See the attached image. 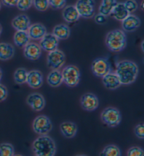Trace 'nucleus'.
Here are the masks:
<instances>
[{
    "label": "nucleus",
    "mask_w": 144,
    "mask_h": 156,
    "mask_svg": "<svg viewBox=\"0 0 144 156\" xmlns=\"http://www.w3.org/2000/svg\"><path fill=\"white\" fill-rule=\"evenodd\" d=\"M139 66L130 60H122L116 64L115 73L122 85H129L134 83L139 75Z\"/></svg>",
    "instance_id": "1"
},
{
    "label": "nucleus",
    "mask_w": 144,
    "mask_h": 156,
    "mask_svg": "<svg viewBox=\"0 0 144 156\" xmlns=\"http://www.w3.org/2000/svg\"><path fill=\"white\" fill-rule=\"evenodd\" d=\"M32 150L36 156H54L56 153V143L48 135H41L33 141Z\"/></svg>",
    "instance_id": "2"
},
{
    "label": "nucleus",
    "mask_w": 144,
    "mask_h": 156,
    "mask_svg": "<svg viewBox=\"0 0 144 156\" xmlns=\"http://www.w3.org/2000/svg\"><path fill=\"white\" fill-rule=\"evenodd\" d=\"M105 42L109 50L113 52H119L127 46V36L124 30L116 29L108 33Z\"/></svg>",
    "instance_id": "3"
},
{
    "label": "nucleus",
    "mask_w": 144,
    "mask_h": 156,
    "mask_svg": "<svg viewBox=\"0 0 144 156\" xmlns=\"http://www.w3.org/2000/svg\"><path fill=\"white\" fill-rule=\"evenodd\" d=\"M63 76V83L68 87L77 86L79 83L81 79L80 71L75 65L66 66L61 71Z\"/></svg>",
    "instance_id": "4"
},
{
    "label": "nucleus",
    "mask_w": 144,
    "mask_h": 156,
    "mask_svg": "<svg viewBox=\"0 0 144 156\" xmlns=\"http://www.w3.org/2000/svg\"><path fill=\"white\" fill-rule=\"evenodd\" d=\"M101 119L109 127H116L122 121V115L118 109L108 107L101 112Z\"/></svg>",
    "instance_id": "5"
},
{
    "label": "nucleus",
    "mask_w": 144,
    "mask_h": 156,
    "mask_svg": "<svg viewBox=\"0 0 144 156\" xmlns=\"http://www.w3.org/2000/svg\"><path fill=\"white\" fill-rule=\"evenodd\" d=\"M91 69L94 75L97 77L103 78L112 71L111 64L106 57H99L92 62Z\"/></svg>",
    "instance_id": "6"
},
{
    "label": "nucleus",
    "mask_w": 144,
    "mask_h": 156,
    "mask_svg": "<svg viewBox=\"0 0 144 156\" xmlns=\"http://www.w3.org/2000/svg\"><path fill=\"white\" fill-rule=\"evenodd\" d=\"M32 129L39 135H47L53 129L52 122L45 115H39L32 122Z\"/></svg>",
    "instance_id": "7"
},
{
    "label": "nucleus",
    "mask_w": 144,
    "mask_h": 156,
    "mask_svg": "<svg viewBox=\"0 0 144 156\" xmlns=\"http://www.w3.org/2000/svg\"><path fill=\"white\" fill-rule=\"evenodd\" d=\"M94 0H77L75 7L80 17L84 19H92L95 15Z\"/></svg>",
    "instance_id": "8"
},
{
    "label": "nucleus",
    "mask_w": 144,
    "mask_h": 156,
    "mask_svg": "<svg viewBox=\"0 0 144 156\" xmlns=\"http://www.w3.org/2000/svg\"><path fill=\"white\" fill-rule=\"evenodd\" d=\"M46 62L51 69H59L65 63V55L63 51L56 49L49 52Z\"/></svg>",
    "instance_id": "9"
},
{
    "label": "nucleus",
    "mask_w": 144,
    "mask_h": 156,
    "mask_svg": "<svg viewBox=\"0 0 144 156\" xmlns=\"http://www.w3.org/2000/svg\"><path fill=\"white\" fill-rule=\"evenodd\" d=\"M80 105L84 110L88 112L96 110L99 105V100L96 95L92 93H86L80 98Z\"/></svg>",
    "instance_id": "10"
},
{
    "label": "nucleus",
    "mask_w": 144,
    "mask_h": 156,
    "mask_svg": "<svg viewBox=\"0 0 144 156\" xmlns=\"http://www.w3.org/2000/svg\"><path fill=\"white\" fill-rule=\"evenodd\" d=\"M26 102L28 105L35 112H40L43 110L46 105L44 96L39 93H31L28 96Z\"/></svg>",
    "instance_id": "11"
},
{
    "label": "nucleus",
    "mask_w": 144,
    "mask_h": 156,
    "mask_svg": "<svg viewBox=\"0 0 144 156\" xmlns=\"http://www.w3.org/2000/svg\"><path fill=\"white\" fill-rule=\"evenodd\" d=\"M59 44V40L53 33H46L40 40L39 46L46 52H49L56 50Z\"/></svg>",
    "instance_id": "12"
},
{
    "label": "nucleus",
    "mask_w": 144,
    "mask_h": 156,
    "mask_svg": "<svg viewBox=\"0 0 144 156\" xmlns=\"http://www.w3.org/2000/svg\"><path fill=\"white\" fill-rule=\"evenodd\" d=\"M42 48L39 44L35 43H29L23 48V55L25 58L31 61H36L42 55Z\"/></svg>",
    "instance_id": "13"
},
{
    "label": "nucleus",
    "mask_w": 144,
    "mask_h": 156,
    "mask_svg": "<svg viewBox=\"0 0 144 156\" xmlns=\"http://www.w3.org/2000/svg\"><path fill=\"white\" fill-rule=\"evenodd\" d=\"M26 83L32 89H38L41 88L44 83L42 73L38 70H32L28 71Z\"/></svg>",
    "instance_id": "14"
},
{
    "label": "nucleus",
    "mask_w": 144,
    "mask_h": 156,
    "mask_svg": "<svg viewBox=\"0 0 144 156\" xmlns=\"http://www.w3.org/2000/svg\"><path fill=\"white\" fill-rule=\"evenodd\" d=\"M141 19L136 15L130 14L122 21V27L126 32L131 33L136 30L141 26Z\"/></svg>",
    "instance_id": "15"
},
{
    "label": "nucleus",
    "mask_w": 144,
    "mask_h": 156,
    "mask_svg": "<svg viewBox=\"0 0 144 156\" xmlns=\"http://www.w3.org/2000/svg\"><path fill=\"white\" fill-rule=\"evenodd\" d=\"M28 33L30 39L33 41H40L47 32L46 27L43 24L36 23L31 24L28 30Z\"/></svg>",
    "instance_id": "16"
},
{
    "label": "nucleus",
    "mask_w": 144,
    "mask_h": 156,
    "mask_svg": "<svg viewBox=\"0 0 144 156\" xmlns=\"http://www.w3.org/2000/svg\"><path fill=\"white\" fill-rule=\"evenodd\" d=\"M104 86L108 90H116L122 86L118 76L115 72H110L102 78Z\"/></svg>",
    "instance_id": "17"
},
{
    "label": "nucleus",
    "mask_w": 144,
    "mask_h": 156,
    "mask_svg": "<svg viewBox=\"0 0 144 156\" xmlns=\"http://www.w3.org/2000/svg\"><path fill=\"white\" fill-rule=\"evenodd\" d=\"M12 25L15 30L21 31H28L31 25L30 19L28 16L20 14L15 16L12 21Z\"/></svg>",
    "instance_id": "18"
},
{
    "label": "nucleus",
    "mask_w": 144,
    "mask_h": 156,
    "mask_svg": "<svg viewBox=\"0 0 144 156\" xmlns=\"http://www.w3.org/2000/svg\"><path fill=\"white\" fill-rule=\"evenodd\" d=\"M62 16H63V19L67 23H75L78 21L80 17L76 7L74 5L65 6L63 8Z\"/></svg>",
    "instance_id": "19"
},
{
    "label": "nucleus",
    "mask_w": 144,
    "mask_h": 156,
    "mask_svg": "<svg viewBox=\"0 0 144 156\" xmlns=\"http://www.w3.org/2000/svg\"><path fill=\"white\" fill-rule=\"evenodd\" d=\"M60 131L63 136L68 139H72L77 134V126L74 122H65L60 125Z\"/></svg>",
    "instance_id": "20"
},
{
    "label": "nucleus",
    "mask_w": 144,
    "mask_h": 156,
    "mask_svg": "<svg viewBox=\"0 0 144 156\" xmlns=\"http://www.w3.org/2000/svg\"><path fill=\"white\" fill-rule=\"evenodd\" d=\"M129 14V12L124 5V3H118L117 2L116 6L112 10L110 16L112 19L117 20V21H122Z\"/></svg>",
    "instance_id": "21"
},
{
    "label": "nucleus",
    "mask_w": 144,
    "mask_h": 156,
    "mask_svg": "<svg viewBox=\"0 0 144 156\" xmlns=\"http://www.w3.org/2000/svg\"><path fill=\"white\" fill-rule=\"evenodd\" d=\"M15 55L14 47L6 43H0V60L7 61L14 57Z\"/></svg>",
    "instance_id": "22"
},
{
    "label": "nucleus",
    "mask_w": 144,
    "mask_h": 156,
    "mask_svg": "<svg viewBox=\"0 0 144 156\" xmlns=\"http://www.w3.org/2000/svg\"><path fill=\"white\" fill-rule=\"evenodd\" d=\"M47 83L51 87L57 88L63 83V76L61 71L59 69H53L50 71L46 78Z\"/></svg>",
    "instance_id": "23"
},
{
    "label": "nucleus",
    "mask_w": 144,
    "mask_h": 156,
    "mask_svg": "<svg viewBox=\"0 0 144 156\" xmlns=\"http://www.w3.org/2000/svg\"><path fill=\"white\" fill-rule=\"evenodd\" d=\"M53 34L59 40H66L70 37V29L68 25L64 23L56 25L53 29Z\"/></svg>",
    "instance_id": "24"
},
{
    "label": "nucleus",
    "mask_w": 144,
    "mask_h": 156,
    "mask_svg": "<svg viewBox=\"0 0 144 156\" xmlns=\"http://www.w3.org/2000/svg\"><path fill=\"white\" fill-rule=\"evenodd\" d=\"M30 41L28 31L16 30L14 36V42L18 48H23Z\"/></svg>",
    "instance_id": "25"
},
{
    "label": "nucleus",
    "mask_w": 144,
    "mask_h": 156,
    "mask_svg": "<svg viewBox=\"0 0 144 156\" xmlns=\"http://www.w3.org/2000/svg\"><path fill=\"white\" fill-rule=\"evenodd\" d=\"M117 4V0H101V3L99 7V12L105 16H109Z\"/></svg>",
    "instance_id": "26"
},
{
    "label": "nucleus",
    "mask_w": 144,
    "mask_h": 156,
    "mask_svg": "<svg viewBox=\"0 0 144 156\" xmlns=\"http://www.w3.org/2000/svg\"><path fill=\"white\" fill-rule=\"evenodd\" d=\"M28 71L25 68H18L15 71L14 79L15 83L22 85L26 83Z\"/></svg>",
    "instance_id": "27"
},
{
    "label": "nucleus",
    "mask_w": 144,
    "mask_h": 156,
    "mask_svg": "<svg viewBox=\"0 0 144 156\" xmlns=\"http://www.w3.org/2000/svg\"><path fill=\"white\" fill-rule=\"evenodd\" d=\"M101 156H121L122 153L118 146L115 145H108L101 153Z\"/></svg>",
    "instance_id": "28"
},
{
    "label": "nucleus",
    "mask_w": 144,
    "mask_h": 156,
    "mask_svg": "<svg viewBox=\"0 0 144 156\" xmlns=\"http://www.w3.org/2000/svg\"><path fill=\"white\" fill-rule=\"evenodd\" d=\"M14 148L9 143H2L0 144V156H14Z\"/></svg>",
    "instance_id": "29"
},
{
    "label": "nucleus",
    "mask_w": 144,
    "mask_h": 156,
    "mask_svg": "<svg viewBox=\"0 0 144 156\" xmlns=\"http://www.w3.org/2000/svg\"><path fill=\"white\" fill-rule=\"evenodd\" d=\"M32 5L39 12H45L49 6L48 0H33Z\"/></svg>",
    "instance_id": "30"
},
{
    "label": "nucleus",
    "mask_w": 144,
    "mask_h": 156,
    "mask_svg": "<svg viewBox=\"0 0 144 156\" xmlns=\"http://www.w3.org/2000/svg\"><path fill=\"white\" fill-rule=\"evenodd\" d=\"M33 0H18L17 3L18 9L22 12H25L30 9L32 5Z\"/></svg>",
    "instance_id": "31"
},
{
    "label": "nucleus",
    "mask_w": 144,
    "mask_h": 156,
    "mask_svg": "<svg viewBox=\"0 0 144 156\" xmlns=\"http://www.w3.org/2000/svg\"><path fill=\"white\" fill-rule=\"evenodd\" d=\"M124 5H125L129 14L134 13L139 8L138 3H137L136 0H126L124 2Z\"/></svg>",
    "instance_id": "32"
},
{
    "label": "nucleus",
    "mask_w": 144,
    "mask_h": 156,
    "mask_svg": "<svg viewBox=\"0 0 144 156\" xmlns=\"http://www.w3.org/2000/svg\"><path fill=\"white\" fill-rule=\"evenodd\" d=\"M49 5L53 9H61L66 5V0H48Z\"/></svg>",
    "instance_id": "33"
},
{
    "label": "nucleus",
    "mask_w": 144,
    "mask_h": 156,
    "mask_svg": "<svg viewBox=\"0 0 144 156\" xmlns=\"http://www.w3.org/2000/svg\"><path fill=\"white\" fill-rule=\"evenodd\" d=\"M127 155L128 156H143L144 151L140 147L133 146L128 150Z\"/></svg>",
    "instance_id": "34"
},
{
    "label": "nucleus",
    "mask_w": 144,
    "mask_h": 156,
    "mask_svg": "<svg viewBox=\"0 0 144 156\" xmlns=\"http://www.w3.org/2000/svg\"><path fill=\"white\" fill-rule=\"evenodd\" d=\"M134 133L137 138L139 139H144V124L143 123L139 124L135 126Z\"/></svg>",
    "instance_id": "35"
},
{
    "label": "nucleus",
    "mask_w": 144,
    "mask_h": 156,
    "mask_svg": "<svg viewBox=\"0 0 144 156\" xmlns=\"http://www.w3.org/2000/svg\"><path fill=\"white\" fill-rule=\"evenodd\" d=\"M8 97V89L5 86L0 83V102H3Z\"/></svg>",
    "instance_id": "36"
},
{
    "label": "nucleus",
    "mask_w": 144,
    "mask_h": 156,
    "mask_svg": "<svg viewBox=\"0 0 144 156\" xmlns=\"http://www.w3.org/2000/svg\"><path fill=\"white\" fill-rule=\"evenodd\" d=\"M107 16H104L103 14H100V13H99L98 14L96 15H94V21L97 24H99V25H103L105 23L106 21H107Z\"/></svg>",
    "instance_id": "37"
},
{
    "label": "nucleus",
    "mask_w": 144,
    "mask_h": 156,
    "mask_svg": "<svg viewBox=\"0 0 144 156\" xmlns=\"http://www.w3.org/2000/svg\"><path fill=\"white\" fill-rule=\"evenodd\" d=\"M18 0H1V3L6 7H13L17 5Z\"/></svg>",
    "instance_id": "38"
},
{
    "label": "nucleus",
    "mask_w": 144,
    "mask_h": 156,
    "mask_svg": "<svg viewBox=\"0 0 144 156\" xmlns=\"http://www.w3.org/2000/svg\"><path fill=\"white\" fill-rule=\"evenodd\" d=\"M2 76H3V73H2V71L1 69V68H0V81H1V80L2 79Z\"/></svg>",
    "instance_id": "39"
},
{
    "label": "nucleus",
    "mask_w": 144,
    "mask_h": 156,
    "mask_svg": "<svg viewBox=\"0 0 144 156\" xmlns=\"http://www.w3.org/2000/svg\"><path fill=\"white\" fill-rule=\"evenodd\" d=\"M143 43L144 41H142V43H141V50H142V52H143L144 50H143Z\"/></svg>",
    "instance_id": "40"
},
{
    "label": "nucleus",
    "mask_w": 144,
    "mask_h": 156,
    "mask_svg": "<svg viewBox=\"0 0 144 156\" xmlns=\"http://www.w3.org/2000/svg\"><path fill=\"white\" fill-rule=\"evenodd\" d=\"M2 33V26L1 24H0V36H1Z\"/></svg>",
    "instance_id": "41"
},
{
    "label": "nucleus",
    "mask_w": 144,
    "mask_h": 156,
    "mask_svg": "<svg viewBox=\"0 0 144 156\" xmlns=\"http://www.w3.org/2000/svg\"><path fill=\"white\" fill-rule=\"evenodd\" d=\"M141 10H143V2H141Z\"/></svg>",
    "instance_id": "42"
},
{
    "label": "nucleus",
    "mask_w": 144,
    "mask_h": 156,
    "mask_svg": "<svg viewBox=\"0 0 144 156\" xmlns=\"http://www.w3.org/2000/svg\"><path fill=\"white\" fill-rule=\"evenodd\" d=\"M1 8H2V3L1 2H0V9H1Z\"/></svg>",
    "instance_id": "43"
}]
</instances>
